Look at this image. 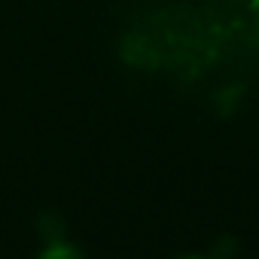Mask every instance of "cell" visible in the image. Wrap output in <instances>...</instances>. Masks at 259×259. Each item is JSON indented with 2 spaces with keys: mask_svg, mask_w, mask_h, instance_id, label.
<instances>
[{
  "mask_svg": "<svg viewBox=\"0 0 259 259\" xmlns=\"http://www.w3.org/2000/svg\"><path fill=\"white\" fill-rule=\"evenodd\" d=\"M37 259H85V253L64 235H55V238H46V247L40 250Z\"/></svg>",
  "mask_w": 259,
  "mask_h": 259,
  "instance_id": "cell-1",
  "label": "cell"
},
{
  "mask_svg": "<svg viewBox=\"0 0 259 259\" xmlns=\"http://www.w3.org/2000/svg\"><path fill=\"white\" fill-rule=\"evenodd\" d=\"M177 259H213V256H177Z\"/></svg>",
  "mask_w": 259,
  "mask_h": 259,
  "instance_id": "cell-2",
  "label": "cell"
}]
</instances>
